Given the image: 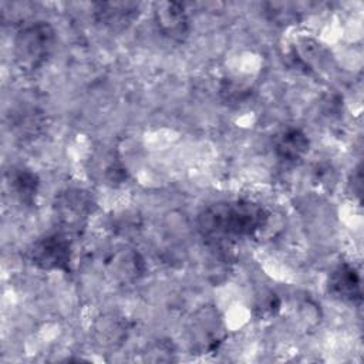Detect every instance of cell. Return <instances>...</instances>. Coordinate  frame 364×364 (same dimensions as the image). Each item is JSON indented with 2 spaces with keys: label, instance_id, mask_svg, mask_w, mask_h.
I'll return each mask as SVG.
<instances>
[{
  "label": "cell",
  "instance_id": "obj_1",
  "mask_svg": "<svg viewBox=\"0 0 364 364\" xmlns=\"http://www.w3.org/2000/svg\"><path fill=\"white\" fill-rule=\"evenodd\" d=\"M267 210L253 200H220L199 213L198 230L208 245L226 247L253 237L267 225Z\"/></svg>",
  "mask_w": 364,
  "mask_h": 364
},
{
  "label": "cell",
  "instance_id": "obj_2",
  "mask_svg": "<svg viewBox=\"0 0 364 364\" xmlns=\"http://www.w3.org/2000/svg\"><path fill=\"white\" fill-rule=\"evenodd\" d=\"M55 43L54 28L47 21L27 23L14 37V60L23 71L38 70L51 55Z\"/></svg>",
  "mask_w": 364,
  "mask_h": 364
},
{
  "label": "cell",
  "instance_id": "obj_3",
  "mask_svg": "<svg viewBox=\"0 0 364 364\" xmlns=\"http://www.w3.org/2000/svg\"><path fill=\"white\" fill-rule=\"evenodd\" d=\"M30 264L53 272H68L71 263V242L65 233L46 235L30 245L26 253Z\"/></svg>",
  "mask_w": 364,
  "mask_h": 364
},
{
  "label": "cell",
  "instance_id": "obj_4",
  "mask_svg": "<svg viewBox=\"0 0 364 364\" xmlns=\"http://www.w3.org/2000/svg\"><path fill=\"white\" fill-rule=\"evenodd\" d=\"M94 210L95 200L85 189L68 188L60 192L54 200L55 219L67 232H75L82 228Z\"/></svg>",
  "mask_w": 364,
  "mask_h": 364
},
{
  "label": "cell",
  "instance_id": "obj_5",
  "mask_svg": "<svg viewBox=\"0 0 364 364\" xmlns=\"http://www.w3.org/2000/svg\"><path fill=\"white\" fill-rule=\"evenodd\" d=\"M188 334L191 344L199 353H209L222 343L223 323L218 310L212 307H203L198 310L189 323Z\"/></svg>",
  "mask_w": 364,
  "mask_h": 364
},
{
  "label": "cell",
  "instance_id": "obj_6",
  "mask_svg": "<svg viewBox=\"0 0 364 364\" xmlns=\"http://www.w3.org/2000/svg\"><path fill=\"white\" fill-rule=\"evenodd\" d=\"M154 18L158 30L169 40L183 41L189 33V20L182 4L158 1L154 4Z\"/></svg>",
  "mask_w": 364,
  "mask_h": 364
},
{
  "label": "cell",
  "instance_id": "obj_7",
  "mask_svg": "<svg viewBox=\"0 0 364 364\" xmlns=\"http://www.w3.org/2000/svg\"><path fill=\"white\" fill-rule=\"evenodd\" d=\"M104 269L114 280L129 283L142 274L144 260L136 250L122 246L111 250L107 255Z\"/></svg>",
  "mask_w": 364,
  "mask_h": 364
},
{
  "label": "cell",
  "instance_id": "obj_8",
  "mask_svg": "<svg viewBox=\"0 0 364 364\" xmlns=\"http://www.w3.org/2000/svg\"><path fill=\"white\" fill-rule=\"evenodd\" d=\"M328 293L341 301L360 303L361 301V279L354 266L348 263L337 264L327 280Z\"/></svg>",
  "mask_w": 364,
  "mask_h": 364
},
{
  "label": "cell",
  "instance_id": "obj_9",
  "mask_svg": "<svg viewBox=\"0 0 364 364\" xmlns=\"http://www.w3.org/2000/svg\"><path fill=\"white\" fill-rule=\"evenodd\" d=\"M92 336L101 348L115 350L128 336V323L124 317L115 313L102 314L92 326Z\"/></svg>",
  "mask_w": 364,
  "mask_h": 364
},
{
  "label": "cell",
  "instance_id": "obj_10",
  "mask_svg": "<svg viewBox=\"0 0 364 364\" xmlns=\"http://www.w3.org/2000/svg\"><path fill=\"white\" fill-rule=\"evenodd\" d=\"M138 13L139 4L132 1H102L94 7L95 20L112 30L129 26Z\"/></svg>",
  "mask_w": 364,
  "mask_h": 364
},
{
  "label": "cell",
  "instance_id": "obj_11",
  "mask_svg": "<svg viewBox=\"0 0 364 364\" xmlns=\"http://www.w3.org/2000/svg\"><path fill=\"white\" fill-rule=\"evenodd\" d=\"M274 152L280 159L294 162L301 159L309 151V138L300 129L289 127L282 129L273 139Z\"/></svg>",
  "mask_w": 364,
  "mask_h": 364
},
{
  "label": "cell",
  "instance_id": "obj_12",
  "mask_svg": "<svg viewBox=\"0 0 364 364\" xmlns=\"http://www.w3.org/2000/svg\"><path fill=\"white\" fill-rule=\"evenodd\" d=\"M38 176L27 168H16L9 173V186L20 203L31 206L38 192Z\"/></svg>",
  "mask_w": 364,
  "mask_h": 364
},
{
  "label": "cell",
  "instance_id": "obj_13",
  "mask_svg": "<svg viewBox=\"0 0 364 364\" xmlns=\"http://www.w3.org/2000/svg\"><path fill=\"white\" fill-rule=\"evenodd\" d=\"M13 125L18 131V135L21 138L27 136V135H33V134H36L40 129V125H41L40 115L33 108H30V109H18L17 115L14 117Z\"/></svg>",
  "mask_w": 364,
  "mask_h": 364
},
{
  "label": "cell",
  "instance_id": "obj_14",
  "mask_svg": "<svg viewBox=\"0 0 364 364\" xmlns=\"http://www.w3.org/2000/svg\"><path fill=\"white\" fill-rule=\"evenodd\" d=\"M256 307H257V310H260L262 317H269V316H273L279 310L280 300L276 297V294H269V296L263 297L262 301L256 304Z\"/></svg>",
  "mask_w": 364,
  "mask_h": 364
},
{
  "label": "cell",
  "instance_id": "obj_15",
  "mask_svg": "<svg viewBox=\"0 0 364 364\" xmlns=\"http://www.w3.org/2000/svg\"><path fill=\"white\" fill-rule=\"evenodd\" d=\"M363 181V173H361V168H355L354 172H353V176H351V181H350V188H351V192L355 193L357 196L361 195V183Z\"/></svg>",
  "mask_w": 364,
  "mask_h": 364
}]
</instances>
